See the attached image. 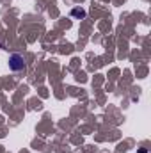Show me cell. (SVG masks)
<instances>
[{
    "mask_svg": "<svg viewBox=\"0 0 151 153\" xmlns=\"http://www.w3.org/2000/svg\"><path fill=\"white\" fill-rule=\"evenodd\" d=\"M9 66H11V70H14V71H20V70H23V68H25L23 57H21V55H18V53L11 55V59H9Z\"/></svg>",
    "mask_w": 151,
    "mask_h": 153,
    "instance_id": "cell-1",
    "label": "cell"
},
{
    "mask_svg": "<svg viewBox=\"0 0 151 153\" xmlns=\"http://www.w3.org/2000/svg\"><path fill=\"white\" fill-rule=\"evenodd\" d=\"M139 153H148V152H146V150H141V152H139Z\"/></svg>",
    "mask_w": 151,
    "mask_h": 153,
    "instance_id": "cell-2",
    "label": "cell"
}]
</instances>
